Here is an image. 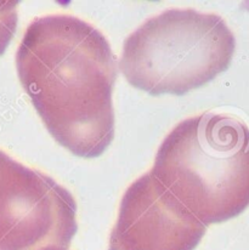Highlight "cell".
Returning <instances> with one entry per match:
<instances>
[{
  "label": "cell",
  "mask_w": 249,
  "mask_h": 250,
  "mask_svg": "<svg viewBox=\"0 0 249 250\" xmlns=\"http://www.w3.org/2000/svg\"><path fill=\"white\" fill-rule=\"evenodd\" d=\"M17 7L16 0H0V55L4 54L16 32Z\"/></svg>",
  "instance_id": "6"
},
{
  "label": "cell",
  "mask_w": 249,
  "mask_h": 250,
  "mask_svg": "<svg viewBox=\"0 0 249 250\" xmlns=\"http://www.w3.org/2000/svg\"><path fill=\"white\" fill-rule=\"evenodd\" d=\"M206 232V225L148 171L126 188L108 250H193Z\"/></svg>",
  "instance_id": "5"
},
{
  "label": "cell",
  "mask_w": 249,
  "mask_h": 250,
  "mask_svg": "<svg viewBox=\"0 0 249 250\" xmlns=\"http://www.w3.org/2000/svg\"><path fill=\"white\" fill-rule=\"evenodd\" d=\"M151 174L207 227L249 207V127L206 112L180 122L163 140Z\"/></svg>",
  "instance_id": "2"
},
{
  "label": "cell",
  "mask_w": 249,
  "mask_h": 250,
  "mask_svg": "<svg viewBox=\"0 0 249 250\" xmlns=\"http://www.w3.org/2000/svg\"><path fill=\"white\" fill-rule=\"evenodd\" d=\"M77 229L74 197L0 151V250L68 249Z\"/></svg>",
  "instance_id": "4"
},
{
  "label": "cell",
  "mask_w": 249,
  "mask_h": 250,
  "mask_svg": "<svg viewBox=\"0 0 249 250\" xmlns=\"http://www.w3.org/2000/svg\"><path fill=\"white\" fill-rule=\"evenodd\" d=\"M20 82L51 136L96 158L114 137L117 61L104 34L72 15L36 19L16 52Z\"/></svg>",
  "instance_id": "1"
},
{
  "label": "cell",
  "mask_w": 249,
  "mask_h": 250,
  "mask_svg": "<svg viewBox=\"0 0 249 250\" xmlns=\"http://www.w3.org/2000/svg\"><path fill=\"white\" fill-rule=\"evenodd\" d=\"M235 36L215 14L170 9L149 17L125 39L119 69L151 95H184L230 67Z\"/></svg>",
  "instance_id": "3"
},
{
  "label": "cell",
  "mask_w": 249,
  "mask_h": 250,
  "mask_svg": "<svg viewBox=\"0 0 249 250\" xmlns=\"http://www.w3.org/2000/svg\"><path fill=\"white\" fill-rule=\"evenodd\" d=\"M39 250H68L64 248H59V247H46V248H42Z\"/></svg>",
  "instance_id": "7"
}]
</instances>
